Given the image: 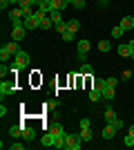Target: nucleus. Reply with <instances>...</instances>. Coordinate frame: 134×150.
<instances>
[{
    "instance_id": "45",
    "label": "nucleus",
    "mask_w": 134,
    "mask_h": 150,
    "mask_svg": "<svg viewBox=\"0 0 134 150\" xmlns=\"http://www.w3.org/2000/svg\"><path fill=\"white\" fill-rule=\"evenodd\" d=\"M132 123H134V121H132Z\"/></svg>"
},
{
    "instance_id": "12",
    "label": "nucleus",
    "mask_w": 134,
    "mask_h": 150,
    "mask_svg": "<svg viewBox=\"0 0 134 150\" xmlns=\"http://www.w3.org/2000/svg\"><path fill=\"white\" fill-rule=\"evenodd\" d=\"M49 18L54 25H58V23H63V11H58V9H51L49 11Z\"/></svg>"
},
{
    "instance_id": "5",
    "label": "nucleus",
    "mask_w": 134,
    "mask_h": 150,
    "mask_svg": "<svg viewBox=\"0 0 134 150\" xmlns=\"http://www.w3.org/2000/svg\"><path fill=\"white\" fill-rule=\"evenodd\" d=\"M38 27H40V18H38V13H34V16H29V18H25V29H27V31L38 29Z\"/></svg>"
},
{
    "instance_id": "11",
    "label": "nucleus",
    "mask_w": 134,
    "mask_h": 150,
    "mask_svg": "<svg viewBox=\"0 0 134 150\" xmlns=\"http://www.w3.org/2000/svg\"><path fill=\"white\" fill-rule=\"evenodd\" d=\"M81 139H83V144H89L92 139H94V134H92V128H81Z\"/></svg>"
},
{
    "instance_id": "16",
    "label": "nucleus",
    "mask_w": 134,
    "mask_h": 150,
    "mask_svg": "<svg viewBox=\"0 0 134 150\" xmlns=\"http://www.w3.org/2000/svg\"><path fill=\"white\" fill-rule=\"evenodd\" d=\"M87 96H89V101H92V103H98V101H103V94L98 92V90H94V88L89 90V94H87Z\"/></svg>"
},
{
    "instance_id": "38",
    "label": "nucleus",
    "mask_w": 134,
    "mask_h": 150,
    "mask_svg": "<svg viewBox=\"0 0 134 150\" xmlns=\"http://www.w3.org/2000/svg\"><path fill=\"white\" fill-rule=\"evenodd\" d=\"M78 125H81V128H92V123H89V119H81V123H78Z\"/></svg>"
},
{
    "instance_id": "26",
    "label": "nucleus",
    "mask_w": 134,
    "mask_h": 150,
    "mask_svg": "<svg viewBox=\"0 0 134 150\" xmlns=\"http://www.w3.org/2000/svg\"><path fill=\"white\" fill-rule=\"evenodd\" d=\"M123 34H125V29H123V27H121V25H116V27H114V29H112V38H121V36H123Z\"/></svg>"
},
{
    "instance_id": "14",
    "label": "nucleus",
    "mask_w": 134,
    "mask_h": 150,
    "mask_svg": "<svg viewBox=\"0 0 134 150\" xmlns=\"http://www.w3.org/2000/svg\"><path fill=\"white\" fill-rule=\"evenodd\" d=\"M114 119H119V117H116V112H114V108L107 105V108H105V123H112Z\"/></svg>"
},
{
    "instance_id": "1",
    "label": "nucleus",
    "mask_w": 134,
    "mask_h": 150,
    "mask_svg": "<svg viewBox=\"0 0 134 150\" xmlns=\"http://www.w3.org/2000/svg\"><path fill=\"white\" fill-rule=\"evenodd\" d=\"M29 63H32L29 54H27V52H20L18 56H13V63H11V72H20V69H27V67H29Z\"/></svg>"
},
{
    "instance_id": "32",
    "label": "nucleus",
    "mask_w": 134,
    "mask_h": 150,
    "mask_svg": "<svg viewBox=\"0 0 134 150\" xmlns=\"http://www.w3.org/2000/svg\"><path fill=\"white\" fill-rule=\"evenodd\" d=\"M9 72H11V67H7L5 63H2V65H0V76H2V79H7V74H9Z\"/></svg>"
},
{
    "instance_id": "10",
    "label": "nucleus",
    "mask_w": 134,
    "mask_h": 150,
    "mask_svg": "<svg viewBox=\"0 0 134 150\" xmlns=\"http://www.w3.org/2000/svg\"><path fill=\"white\" fill-rule=\"evenodd\" d=\"M22 128H25V125H20V123L11 125V128H9V137H11V139H18V137H22Z\"/></svg>"
},
{
    "instance_id": "3",
    "label": "nucleus",
    "mask_w": 134,
    "mask_h": 150,
    "mask_svg": "<svg viewBox=\"0 0 134 150\" xmlns=\"http://www.w3.org/2000/svg\"><path fill=\"white\" fill-rule=\"evenodd\" d=\"M89 47H92V43H89V40H78V45H76V56H78V61L81 63H85V58H87V52H89Z\"/></svg>"
},
{
    "instance_id": "27",
    "label": "nucleus",
    "mask_w": 134,
    "mask_h": 150,
    "mask_svg": "<svg viewBox=\"0 0 134 150\" xmlns=\"http://www.w3.org/2000/svg\"><path fill=\"white\" fill-rule=\"evenodd\" d=\"M92 72H94V69H92V65H89V63H83V65H81V74L89 76V74H92Z\"/></svg>"
},
{
    "instance_id": "4",
    "label": "nucleus",
    "mask_w": 134,
    "mask_h": 150,
    "mask_svg": "<svg viewBox=\"0 0 134 150\" xmlns=\"http://www.w3.org/2000/svg\"><path fill=\"white\" fill-rule=\"evenodd\" d=\"M13 92H16L13 79H2V81H0V94L5 96V94H13Z\"/></svg>"
},
{
    "instance_id": "31",
    "label": "nucleus",
    "mask_w": 134,
    "mask_h": 150,
    "mask_svg": "<svg viewBox=\"0 0 134 150\" xmlns=\"http://www.w3.org/2000/svg\"><path fill=\"white\" fill-rule=\"evenodd\" d=\"M74 36H76V34H72V31L67 29V31L63 34V40H65V43H72V40H74Z\"/></svg>"
},
{
    "instance_id": "15",
    "label": "nucleus",
    "mask_w": 134,
    "mask_h": 150,
    "mask_svg": "<svg viewBox=\"0 0 134 150\" xmlns=\"http://www.w3.org/2000/svg\"><path fill=\"white\" fill-rule=\"evenodd\" d=\"M40 146H54V134H51L49 130H47L43 137H40Z\"/></svg>"
},
{
    "instance_id": "39",
    "label": "nucleus",
    "mask_w": 134,
    "mask_h": 150,
    "mask_svg": "<svg viewBox=\"0 0 134 150\" xmlns=\"http://www.w3.org/2000/svg\"><path fill=\"white\" fill-rule=\"evenodd\" d=\"M20 148H25V144H11V150H20Z\"/></svg>"
},
{
    "instance_id": "42",
    "label": "nucleus",
    "mask_w": 134,
    "mask_h": 150,
    "mask_svg": "<svg viewBox=\"0 0 134 150\" xmlns=\"http://www.w3.org/2000/svg\"><path fill=\"white\" fill-rule=\"evenodd\" d=\"M130 58H132V61H134V52H132V56H130Z\"/></svg>"
},
{
    "instance_id": "7",
    "label": "nucleus",
    "mask_w": 134,
    "mask_h": 150,
    "mask_svg": "<svg viewBox=\"0 0 134 150\" xmlns=\"http://www.w3.org/2000/svg\"><path fill=\"white\" fill-rule=\"evenodd\" d=\"M116 52H119V56H125V58H128V56H132L134 50H132V45H130V43H121Z\"/></svg>"
},
{
    "instance_id": "23",
    "label": "nucleus",
    "mask_w": 134,
    "mask_h": 150,
    "mask_svg": "<svg viewBox=\"0 0 134 150\" xmlns=\"http://www.w3.org/2000/svg\"><path fill=\"white\" fill-rule=\"evenodd\" d=\"M9 58H13V56L9 54V50H7L5 45H2V47H0V61H2V63H7Z\"/></svg>"
},
{
    "instance_id": "17",
    "label": "nucleus",
    "mask_w": 134,
    "mask_h": 150,
    "mask_svg": "<svg viewBox=\"0 0 134 150\" xmlns=\"http://www.w3.org/2000/svg\"><path fill=\"white\" fill-rule=\"evenodd\" d=\"M114 96H116V90L114 88H105V90H103V101H107V103H109Z\"/></svg>"
},
{
    "instance_id": "30",
    "label": "nucleus",
    "mask_w": 134,
    "mask_h": 150,
    "mask_svg": "<svg viewBox=\"0 0 134 150\" xmlns=\"http://www.w3.org/2000/svg\"><path fill=\"white\" fill-rule=\"evenodd\" d=\"M123 144L128 146V148H134V137H132V134H125V139H123Z\"/></svg>"
},
{
    "instance_id": "34",
    "label": "nucleus",
    "mask_w": 134,
    "mask_h": 150,
    "mask_svg": "<svg viewBox=\"0 0 134 150\" xmlns=\"http://www.w3.org/2000/svg\"><path fill=\"white\" fill-rule=\"evenodd\" d=\"M105 83H107V88H116V83H119V79H114V76H109V79H105Z\"/></svg>"
},
{
    "instance_id": "41",
    "label": "nucleus",
    "mask_w": 134,
    "mask_h": 150,
    "mask_svg": "<svg viewBox=\"0 0 134 150\" xmlns=\"http://www.w3.org/2000/svg\"><path fill=\"white\" fill-rule=\"evenodd\" d=\"M105 5H107V0H101V7H105Z\"/></svg>"
},
{
    "instance_id": "19",
    "label": "nucleus",
    "mask_w": 134,
    "mask_h": 150,
    "mask_svg": "<svg viewBox=\"0 0 134 150\" xmlns=\"http://www.w3.org/2000/svg\"><path fill=\"white\" fill-rule=\"evenodd\" d=\"M9 18H11V20L25 18V16H22V7H16V9H11V11H9Z\"/></svg>"
},
{
    "instance_id": "40",
    "label": "nucleus",
    "mask_w": 134,
    "mask_h": 150,
    "mask_svg": "<svg viewBox=\"0 0 134 150\" xmlns=\"http://www.w3.org/2000/svg\"><path fill=\"white\" fill-rule=\"evenodd\" d=\"M7 112H9V110H7V105H0V117H5Z\"/></svg>"
},
{
    "instance_id": "8",
    "label": "nucleus",
    "mask_w": 134,
    "mask_h": 150,
    "mask_svg": "<svg viewBox=\"0 0 134 150\" xmlns=\"http://www.w3.org/2000/svg\"><path fill=\"white\" fill-rule=\"evenodd\" d=\"M5 47L9 50V54H11V56H18L20 52H22V50H20V43H16V40H9V43H5Z\"/></svg>"
},
{
    "instance_id": "37",
    "label": "nucleus",
    "mask_w": 134,
    "mask_h": 150,
    "mask_svg": "<svg viewBox=\"0 0 134 150\" xmlns=\"http://www.w3.org/2000/svg\"><path fill=\"white\" fill-rule=\"evenodd\" d=\"M112 125H114L116 130H121V128H125V123H123L121 119H114V121H112Z\"/></svg>"
},
{
    "instance_id": "36",
    "label": "nucleus",
    "mask_w": 134,
    "mask_h": 150,
    "mask_svg": "<svg viewBox=\"0 0 134 150\" xmlns=\"http://www.w3.org/2000/svg\"><path fill=\"white\" fill-rule=\"evenodd\" d=\"M121 79H123V81H130V79H132V69H123Z\"/></svg>"
},
{
    "instance_id": "21",
    "label": "nucleus",
    "mask_w": 134,
    "mask_h": 150,
    "mask_svg": "<svg viewBox=\"0 0 134 150\" xmlns=\"http://www.w3.org/2000/svg\"><path fill=\"white\" fill-rule=\"evenodd\" d=\"M54 148H65V132L63 134H54Z\"/></svg>"
},
{
    "instance_id": "6",
    "label": "nucleus",
    "mask_w": 134,
    "mask_h": 150,
    "mask_svg": "<svg viewBox=\"0 0 134 150\" xmlns=\"http://www.w3.org/2000/svg\"><path fill=\"white\" fill-rule=\"evenodd\" d=\"M116 132H119V130H116L114 125H112V123H107L105 128H103L101 137H103V139H114V137H116Z\"/></svg>"
},
{
    "instance_id": "9",
    "label": "nucleus",
    "mask_w": 134,
    "mask_h": 150,
    "mask_svg": "<svg viewBox=\"0 0 134 150\" xmlns=\"http://www.w3.org/2000/svg\"><path fill=\"white\" fill-rule=\"evenodd\" d=\"M22 139H25V141H34V139H36V130H34L32 125H25V128H22Z\"/></svg>"
},
{
    "instance_id": "20",
    "label": "nucleus",
    "mask_w": 134,
    "mask_h": 150,
    "mask_svg": "<svg viewBox=\"0 0 134 150\" xmlns=\"http://www.w3.org/2000/svg\"><path fill=\"white\" fill-rule=\"evenodd\" d=\"M94 90H98V92L103 94V90L107 88V83H105V79H94V85H92Z\"/></svg>"
},
{
    "instance_id": "18",
    "label": "nucleus",
    "mask_w": 134,
    "mask_h": 150,
    "mask_svg": "<svg viewBox=\"0 0 134 150\" xmlns=\"http://www.w3.org/2000/svg\"><path fill=\"white\" fill-rule=\"evenodd\" d=\"M49 5H51V9H58V11H63V9L69 5V2H67V0H51Z\"/></svg>"
},
{
    "instance_id": "22",
    "label": "nucleus",
    "mask_w": 134,
    "mask_h": 150,
    "mask_svg": "<svg viewBox=\"0 0 134 150\" xmlns=\"http://www.w3.org/2000/svg\"><path fill=\"white\" fill-rule=\"evenodd\" d=\"M67 29H69L72 34H76V31L81 29V23H78L76 18H74V20H67Z\"/></svg>"
},
{
    "instance_id": "28",
    "label": "nucleus",
    "mask_w": 134,
    "mask_h": 150,
    "mask_svg": "<svg viewBox=\"0 0 134 150\" xmlns=\"http://www.w3.org/2000/svg\"><path fill=\"white\" fill-rule=\"evenodd\" d=\"M54 29H56L58 34H60V36H63L65 31H67V23H65V20H63V23H58V25H54Z\"/></svg>"
},
{
    "instance_id": "29",
    "label": "nucleus",
    "mask_w": 134,
    "mask_h": 150,
    "mask_svg": "<svg viewBox=\"0 0 134 150\" xmlns=\"http://www.w3.org/2000/svg\"><path fill=\"white\" fill-rule=\"evenodd\" d=\"M34 13H36V9H34V7H22V16H25V18L34 16ZM25 18H22V20H25Z\"/></svg>"
},
{
    "instance_id": "2",
    "label": "nucleus",
    "mask_w": 134,
    "mask_h": 150,
    "mask_svg": "<svg viewBox=\"0 0 134 150\" xmlns=\"http://www.w3.org/2000/svg\"><path fill=\"white\" fill-rule=\"evenodd\" d=\"M81 146H83L81 134H67L65 132V148L67 150H81Z\"/></svg>"
},
{
    "instance_id": "24",
    "label": "nucleus",
    "mask_w": 134,
    "mask_h": 150,
    "mask_svg": "<svg viewBox=\"0 0 134 150\" xmlns=\"http://www.w3.org/2000/svg\"><path fill=\"white\" fill-rule=\"evenodd\" d=\"M49 132H51V134H63V125H60V123H54V125H49Z\"/></svg>"
},
{
    "instance_id": "35",
    "label": "nucleus",
    "mask_w": 134,
    "mask_h": 150,
    "mask_svg": "<svg viewBox=\"0 0 134 150\" xmlns=\"http://www.w3.org/2000/svg\"><path fill=\"white\" fill-rule=\"evenodd\" d=\"M18 7H36L34 0H18Z\"/></svg>"
},
{
    "instance_id": "13",
    "label": "nucleus",
    "mask_w": 134,
    "mask_h": 150,
    "mask_svg": "<svg viewBox=\"0 0 134 150\" xmlns=\"http://www.w3.org/2000/svg\"><path fill=\"white\" fill-rule=\"evenodd\" d=\"M121 27L125 31H130L134 27V16H125V18H121Z\"/></svg>"
},
{
    "instance_id": "44",
    "label": "nucleus",
    "mask_w": 134,
    "mask_h": 150,
    "mask_svg": "<svg viewBox=\"0 0 134 150\" xmlns=\"http://www.w3.org/2000/svg\"><path fill=\"white\" fill-rule=\"evenodd\" d=\"M67 2H69V5H72V2H74V0H67Z\"/></svg>"
},
{
    "instance_id": "25",
    "label": "nucleus",
    "mask_w": 134,
    "mask_h": 150,
    "mask_svg": "<svg viewBox=\"0 0 134 150\" xmlns=\"http://www.w3.org/2000/svg\"><path fill=\"white\" fill-rule=\"evenodd\" d=\"M98 50L101 52H109L112 50V43H109V40H98Z\"/></svg>"
},
{
    "instance_id": "33",
    "label": "nucleus",
    "mask_w": 134,
    "mask_h": 150,
    "mask_svg": "<svg viewBox=\"0 0 134 150\" xmlns=\"http://www.w3.org/2000/svg\"><path fill=\"white\" fill-rule=\"evenodd\" d=\"M72 7L81 11V9H85V0H74V2H72Z\"/></svg>"
},
{
    "instance_id": "43",
    "label": "nucleus",
    "mask_w": 134,
    "mask_h": 150,
    "mask_svg": "<svg viewBox=\"0 0 134 150\" xmlns=\"http://www.w3.org/2000/svg\"><path fill=\"white\" fill-rule=\"evenodd\" d=\"M43 2H51V0H43Z\"/></svg>"
}]
</instances>
